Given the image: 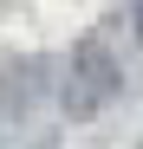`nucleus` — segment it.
<instances>
[{"label": "nucleus", "mask_w": 143, "mask_h": 149, "mask_svg": "<svg viewBox=\"0 0 143 149\" xmlns=\"http://www.w3.org/2000/svg\"><path fill=\"white\" fill-rule=\"evenodd\" d=\"M117 97V65L104 45H78L72 52V78H65V110L72 117H98Z\"/></svg>", "instance_id": "obj_1"}, {"label": "nucleus", "mask_w": 143, "mask_h": 149, "mask_svg": "<svg viewBox=\"0 0 143 149\" xmlns=\"http://www.w3.org/2000/svg\"><path fill=\"white\" fill-rule=\"evenodd\" d=\"M130 26H137V39H143V0H130Z\"/></svg>", "instance_id": "obj_2"}]
</instances>
